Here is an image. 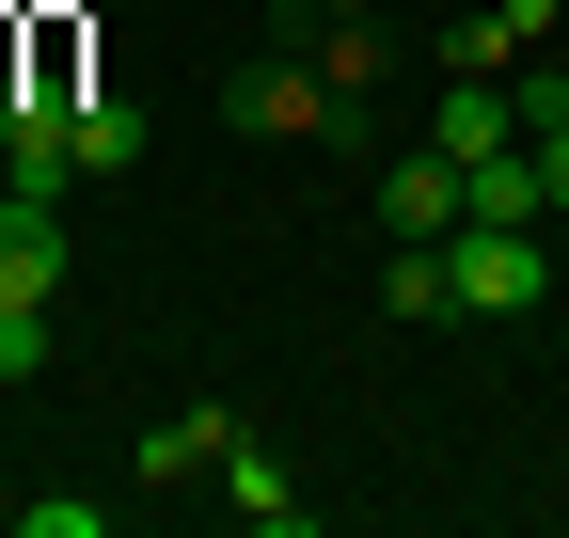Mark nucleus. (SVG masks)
<instances>
[{
    "label": "nucleus",
    "instance_id": "nucleus-11",
    "mask_svg": "<svg viewBox=\"0 0 569 538\" xmlns=\"http://www.w3.org/2000/svg\"><path fill=\"white\" fill-rule=\"evenodd\" d=\"M48 365V301H0V380H32Z\"/></svg>",
    "mask_w": 569,
    "mask_h": 538
},
{
    "label": "nucleus",
    "instance_id": "nucleus-8",
    "mask_svg": "<svg viewBox=\"0 0 569 538\" xmlns=\"http://www.w3.org/2000/svg\"><path fill=\"white\" fill-rule=\"evenodd\" d=\"M63 143H80V175H127L142 159V111L127 96H63Z\"/></svg>",
    "mask_w": 569,
    "mask_h": 538
},
{
    "label": "nucleus",
    "instance_id": "nucleus-3",
    "mask_svg": "<svg viewBox=\"0 0 569 538\" xmlns=\"http://www.w3.org/2000/svg\"><path fill=\"white\" fill-rule=\"evenodd\" d=\"M380 238H459V159H443V143L380 159Z\"/></svg>",
    "mask_w": 569,
    "mask_h": 538
},
{
    "label": "nucleus",
    "instance_id": "nucleus-10",
    "mask_svg": "<svg viewBox=\"0 0 569 538\" xmlns=\"http://www.w3.org/2000/svg\"><path fill=\"white\" fill-rule=\"evenodd\" d=\"M17 538H111V507H96V491H32V507H17Z\"/></svg>",
    "mask_w": 569,
    "mask_h": 538
},
{
    "label": "nucleus",
    "instance_id": "nucleus-2",
    "mask_svg": "<svg viewBox=\"0 0 569 538\" xmlns=\"http://www.w3.org/2000/svg\"><path fill=\"white\" fill-rule=\"evenodd\" d=\"M63 286V190H0V301Z\"/></svg>",
    "mask_w": 569,
    "mask_h": 538
},
{
    "label": "nucleus",
    "instance_id": "nucleus-5",
    "mask_svg": "<svg viewBox=\"0 0 569 538\" xmlns=\"http://www.w3.org/2000/svg\"><path fill=\"white\" fill-rule=\"evenodd\" d=\"M427 143H443V159L475 175L490 143H522V96H507V80H443V111H427Z\"/></svg>",
    "mask_w": 569,
    "mask_h": 538
},
{
    "label": "nucleus",
    "instance_id": "nucleus-14",
    "mask_svg": "<svg viewBox=\"0 0 569 538\" xmlns=\"http://www.w3.org/2000/svg\"><path fill=\"white\" fill-rule=\"evenodd\" d=\"M507 17H553V0H507Z\"/></svg>",
    "mask_w": 569,
    "mask_h": 538
},
{
    "label": "nucleus",
    "instance_id": "nucleus-7",
    "mask_svg": "<svg viewBox=\"0 0 569 538\" xmlns=\"http://www.w3.org/2000/svg\"><path fill=\"white\" fill-rule=\"evenodd\" d=\"M222 444H238V412H159V428H142V476H222Z\"/></svg>",
    "mask_w": 569,
    "mask_h": 538
},
{
    "label": "nucleus",
    "instance_id": "nucleus-4",
    "mask_svg": "<svg viewBox=\"0 0 569 538\" xmlns=\"http://www.w3.org/2000/svg\"><path fill=\"white\" fill-rule=\"evenodd\" d=\"M222 507H238V522H253V538H301V522H317V507H301V476H284V459H269V444H253V428H238V444H222Z\"/></svg>",
    "mask_w": 569,
    "mask_h": 538
},
{
    "label": "nucleus",
    "instance_id": "nucleus-1",
    "mask_svg": "<svg viewBox=\"0 0 569 538\" xmlns=\"http://www.w3.org/2000/svg\"><path fill=\"white\" fill-rule=\"evenodd\" d=\"M443 269H459V317H538L553 301V222H459Z\"/></svg>",
    "mask_w": 569,
    "mask_h": 538
},
{
    "label": "nucleus",
    "instance_id": "nucleus-13",
    "mask_svg": "<svg viewBox=\"0 0 569 538\" xmlns=\"http://www.w3.org/2000/svg\"><path fill=\"white\" fill-rule=\"evenodd\" d=\"M317 17H365V0H317Z\"/></svg>",
    "mask_w": 569,
    "mask_h": 538
},
{
    "label": "nucleus",
    "instance_id": "nucleus-12",
    "mask_svg": "<svg viewBox=\"0 0 569 538\" xmlns=\"http://www.w3.org/2000/svg\"><path fill=\"white\" fill-rule=\"evenodd\" d=\"M522 143H538V175H553V222H569V111H553V127H522Z\"/></svg>",
    "mask_w": 569,
    "mask_h": 538
},
{
    "label": "nucleus",
    "instance_id": "nucleus-9",
    "mask_svg": "<svg viewBox=\"0 0 569 538\" xmlns=\"http://www.w3.org/2000/svg\"><path fill=\"white\" fill-rule=\"evenodd\" d=\"M380 301H396V317H459V269H443V238H411V253L380 269Z\"/></svg>",
    "mask_w": 569,
    "mask_h": 538
},
{
    "label": "nucleus",
    "instance_id": "nucleus-6",
    "mask_svg": "<svg viewBox=\"0 0 569 538\" xmlns=\"http://www.w3.org/2000/svg\"><path fill=\"white\" fill-rule=\"evenodd\" d=\"M348 96L317 80V63H253V80H238V127H269V143H301V127H332Z\"/></svg>",
    "mask_w": 569,
    "mask_h": 538
}]
</instances>
